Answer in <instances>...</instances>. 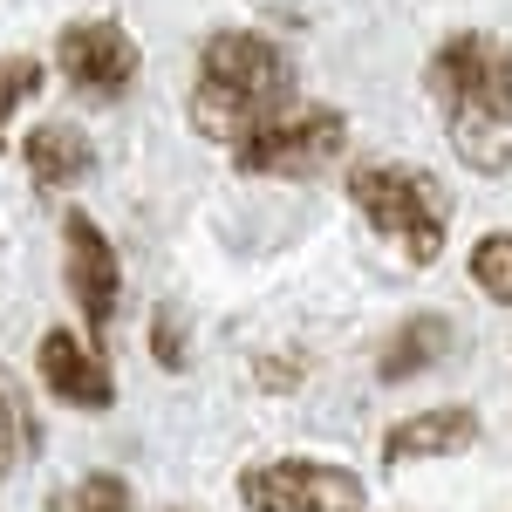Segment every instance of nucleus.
I'll list each match as a JSON object with an SVG mask.
<instances>
[{"label":"nucleus","instance_id":"nucleus-11","mask_svg":"<svg viewBox=\"0 0 512 512\" xmlns=\"http://www.w3.org/2000/svg\"><path fill=\"white\" fill-rule=\"evenodd\" d=\"M82 171H89V137H82V130H69V123H41L35 137H28V178H35L41 192L76 185Z\"/></svg>","mask_w":512,"mask_h":512},{"label":"nucleus","instance_id":"nucleus-12","mask_svg":"<svg viewBox=\"0 0 512 512\" xmlns=\"http://www.w3.org/2000/svg\"><path fill=\"white\" fill-rule=\"evenodd\" d=\"M21 451H35V410H28L21 383H14V369L0 362V485L21 465Z\"/></svg>","mask_w":512,"mask_h":512},{"label":"nucleus","instance_id":"nucleus-6","mask_svg":"<svg viewBox=\"0 0 512 512\" xmlns=\"http://www.w3.org/2000/svg\"><path fill=\"white\" fill-rule=\"evenodd\" d=\"M62 280H69V301H76L82 321H89V342H103L110 321H117V301H123V267H117L110 233H103L82 205L62 219Z\"/></svg>","mask_w":512,"mask_h":512},{"label":"nucleus","instance_id":"nucleus-14","mask_svg":"<svg viewBox=\"0 0 512 512\" xmlns=\"http://www.w3.org/2000/svg\"><path fill=\"white\" fill-rule=\"evenodd\" d=\"M472 280H478L485 301L512 308V233H485L472 246Z\"/></svg>","mask_w":512,"mask_h":512},{"label":"nucleus","instance_id":"nucleus-10","mask_svg":"<svg viewBox=\"0 0 512 512\" xmlns=\"http://www.w3.org/2000/svg\"><path fill=\"white\" fill-rule=\"evenodd\" d=\"M451 349H458L451 315L424 308V315H410L390 342L376 349V383H410V376H424V369H437V362H451Z\"/></svg>","mask_w":512,"mask_h":512},{"label":"nucleus","instance_id":"nucleus-7","mask_svg":"<svg viewBox=\"0 0 512 512\" xmlns=\"http://www.w3.org/2000/svg\"><path fill=\"white\" fill-rule=\"evenodd\" d=\"M55 69L69 76V89L123 96L137 82V69H144V55H137V41L123 35L117 21H69L55 35Z\"/></svg>","mask_w":512,"mask_h":512},{"label":"nucleus","instance_id":"nucleus-8","mask_svg":"<svg viewBox=\"0 0 512 512\" xmlns=\"http://www.w3.org/2000/svg\"><path fill=\"white\" fill-rule=\"evenodd\" d=\"M35 376L48 383V396L69 403V410H110V403H117V376H110L103 349L82 342L76 328H48V335H41Z\"/></svg>","mask_w":512,"mask_h":512},{"label":"nucleus","instance_id":"nucleus-9","mask_svg":"<svg viewBox=\"0 0 512 512\" xmlns=\"http://www.w3.org/2000/svg\"><path fill=\"white\" fill-rule=\"evenodd\" d=\"M478 410L472 403H437V410H417L383 431V465H417V458H458L478 444Z\"/></svg>","mask_w":512,"mask_h":512},{"label":"nucleus","instance_id":"nucleus-5","mask_svg":"<svg viewBox=\"0 0 512 512\" xmlns=\"http://www.w3.org/2000/svg\"><path fill=\"white\" fill-rule=\"evenodd\" d=\"M246 512H362L369 485L335 458H260L239 472Z\"/></svg>","mask_w":512,"mask_h":512},{"label":"nucleus","instance_id":"nucleus-4","mask_svg":"<svg viewBox=\"0 0 512 512\" xmlns=\"http://www.w3.org/2000/svg\"><path fill=\"white\" fill-rule=\"evenodd\" d=\"M342 144H349V117L335 103H301V110H280L274 123H260L233 151V164L253 178H315L321 164L342 158Z\"/></svg>","mask_w":512,"mask_h":512},{"label":"nucleus","instance_id":"nucleus-2","mask_svg":"<svg viewBox=\"0 0 512 512\" xmlns=\"http://www.w3.org/2000/svg\"><path fill=\"white\" fill-rule=\"evenodd\" d=\"M349 198L410 267H437L444 233H451V192H444L437 171H424V164H390V158L355 164Z\"/></svg>","mask_w":512,"mask_h":512},{"label":"nucleus","instance_id":"nucleus-15","mask_svg":"<svg viewBox=\"0 0 512 512\" xmlns=\"http://www.w3.org/2000/svg\"><path fill=\"white\" fill-rule=\"evenodd\" d=\"M41 96V62L35 55H0V151H7V117Z\"/></svg>","mask_w":512,"mask_h":512},{"label":"nucleus","instance_id":"nucleus-16","mask_svg":"<svg viewBox=\"0 0 512 512\" xmlns=\"http://www.w3.org/2000/svg\"><path fill=\"white\" fill-rule=\"evenodd\" d=\"M151 355H158V369H185L192 362V342H185V315L164 301V308H151Z\"/></svg>","mask_w":512,"mask_h":512},{"label":"nucleus","instance_id":"nucleus-13","mask_svg":"<svg viewBox=\"0 0 512 512\" xmlns=\"http://www.w3.org/2000/svg\"><path fill=\"white\" fill-rule=\"evenodd\" d=\"M55 512H137V499H130L123 472H82V485L55 499Z\"/></svg>","mask_w":512,"mask_h":512},{"label":"nucleus","instance_id":"nucleus-3","mask_svg":"<svg viewBox=\"0 0 512 512\" xmlns=\"http://www.w3.org/2000/svg\"><path fill=\"white\" fill-rule=\"evenodd\" d=\"M431 89L451 130H506L512 123V41L465 28L431 55Z\"/></svg>","mask_w":512,"mask_h":512},{"label":"nucleus","instance_id":"nucleus-1","mask_svg":"<svg viewBox=\"0 0 512 512\" xmlns=\"http://www.w3.org/2000/svg\"><path fill=\"white\" fill-rule=\"evenodd\" d=\"M294 89V62L287 48L246 28H219L198 48V82H192V130L212 144H246L260 123H274V110Z\"/></svg>","mask_w":512,"mask_h":512}]
</instances>
